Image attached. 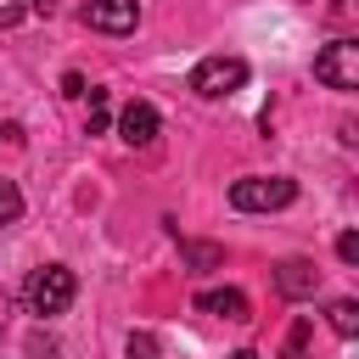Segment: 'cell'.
Here are the masks:
<instances>
[{
  "label": "cell",
  "instance_id": "11",
  "mask_svg": "<svg viewBox=\"0 0 359 359\" xmlns=\"http://www.w3.org/2000/svg\"><path fill=\"white\" fill-rule=\"evenodd\" d=\"M17 219H22V191H17V180H0V230Z\"/></svg>",
  "mask_w": 359,
  "mask_h": 359
},
{
  "label": "cell",
  "instance_id": "4",
  "mask_svg": "<svg viewBox=\"0 0 359 359\" xmlns=\"http://www.w3.org/2000/svg\"><path fill=\"white\" fill-rule=\"evenodd\" d=\"M314 79L325 90H359V45L353 39H331L314 56Z\"/></svg>",
  "mask_w": 359,
  "mask_h": 359
},
{
  "label": "cell",
  "instance_id": "16",
  "mask_svg": "<svg viewBox=\"0 0 359 359\" xmlns=\"http://www.w3.org/2000/svg\"><path fill=\"white\" fill-rule=\"evenodd\" d=\"M22 146V129L17 123H0V151H17Z\"/></svg>",
  "mask_w": 359,
  "mask_h": 359
},
{
  "label": "cell",
  "instance_id": "7",
  "mask_svg": "<svg viewBox=\"0 0 359 359\" xmlns=\"http://www.w3.org/2000/svg\"><path fill=\"white\" fill-rule=\"evenodd\" d=\"M118 135H123V146H151L157 140V107L151 101H129L118 112Z\"/></svg>",
  "mask_w": 359,
  "mask_h": 359
},
{
  "label": "cell",
  "instance_id": "2",
  "mask_svg": "<svg viewBox=\"0 0 359 359\" xmlns=\"http://www.w3.org/2000/svg\"><path fill=\"white\" fill-rule=\"evenodd\" d=\"M230 202L241 213H275V208L297 202V180H286V174H247V180L230 185Z\"/></svg>",
  "mask_w": 359,
  "mask_h": 359
},
{
  "label": "cell",
  "instance_id": "10",
  "mask_svg": "<svg viewBox=\"0 0 359 359\" xmlns=\"http://www.w3.org/2000/svg\"><path fill=\"white\" fill-rule=\"evenodd\" d=\"M325 320H331L337 337H359V303H353V297H337V303L325 309Z\"/></svg>",
  "mask_w": 359,
  "mask_h": 359
},
{
  "label": "cell",
  "instance_id": "1",
  "mask_svg": "<svg viewBox=\"0 0 359 359\" xmlns=\"http://www.w3.org/2000/svg\"><path fill=\"white\" fill-rule=\"evenodd\" d=\"M73 297H79V280H73V269H62V264H39V269L22 280V303H28V314H39V320L67 314Z\"/></svg>",
  "mask_w": 359,
  "mask_h": 359
},
{
  "label": "cell",
  "instance_id": "3",
  "mask_svg": "<svg viewBox=\"0 0 359 359\" xmlns=\"http://www.w3.org/2000/svg\"><path fill=\"white\" fill-rule=\"evenodd\" d=\"M241 84H247V62H241V56H202V62L191 67V90L208 95V101L236 95Z\"/></svg>",
  "mask_w": 359,
  "mask_h": 359
},
{
  "label": "cell",
  "instance_id": "19",
  "mask_svg": "<svg viewBox=\"0 0 359 359\" xmlns=\"http://www.w3.org/2000/svg\"><path fill=\"white\" fill-rule=\"evenodd\" d=\"M224 359H258V353H252V348H236V353H224Z\"/></svg>",
  "mask_w": 359,
  "mask_h": 359
},
{
  "label": "cell",
  "instance_id": "8",
  "mask_svg": "<svg viewBox=\"0 0 359 359\" xmlns=\"http://www.w3.org/2000/svg\"><path fill=\"white\" fill-rule=\"evenodd\" d=\"M196 309H202V314H219V320H252V303H247V292H236V286L196 292Z\"/></svg>",
  "mask_w": 359,
  "mask_h": 359
},
{
  "label": "cell",
  "instance_id": "9",
  "mask_svg": "<svg viewBox=\"0 0 359 359\" xmlns=\"http://www.w3.org/2000/svg\"><path fill=\"white\" fill-rule=\"evenodd\" d=\"M180 258H185L191 269H219V264H224V247H219V241H180Z\"/></svg>",
  "mask_w": 359,
  "mask_h": 359
},
{
  "label": "cell",
  "instance_id": "6",
  "mask_svg": "<svg viewBox=\"0 0 359 359\" xmlns=\"http://www.w3.org/2000/svg\"><path fill=\"white\" fill-rule=\"evenodd\" d=\"M275 292H280V297H292V303H303V297H314V292H320V269H314L309 258H286V264L275 269Z\"/></svg>",
  "mask_w": 359,
  "mask_h": 359
},
{
  "label": "cell",
  "instance_id": "17",
  "mask_svg": "<svg viewBox=\"0 0 359 359\" xmlns=\"http://www.w3.org/2000/svg\"><path fill=\"white\" fill-rule=\"evenodd\" d=\"M62 95H73V101L90 95V90H84V73H67V79H62Z\"/></svg>",
  "mask_w": 359,
  "mask_h": 359
},
{
  "label": "cell",
  "instance_id": "12",
  "mask_svg": "<svg viewBox=\"0 0 359 359\" xmlns=\"http://www.w3.org/2000/svg\"><path fill=\"white\" fill-rule=\"evenodd\" d=\"M107 129V90H90V118H84V135H101Z\"/></svg>",
  "mask_w": 359,
  "mask_h": 359
},
{
  "label": "cell",
  "instance_id": "14",
  "mask_svg": "<svg viewBox=\"0 0 359 359\" xmlns=\"http://www.w3.org/2000/svg\"><path fill=\"white\" fill-rule=\"evenodd\" d=\"M337 258L342 264H359V230H342L337 236Z\"/></svg>",
  "mask_w": 359,
  "mask_h": 359
},
{
  "label": "cell",
  "instance_id": "15",
  "mask_svg": "<svg viewBox=\"0 0 359 359\" xmlns=\"http://www.w3.org/2000/svg\"><path fill=\"white\" fill-rule=\"evenodd\" d=\"M28 17V0H0V28H17Z\"/></svg>",
  "mask_w": 359,
  "mask_h": 359
},
{
  "label": "cell",
  "instance_id": "5",
  "mask_svg": "<svg viewBox=\"0 0 359 359\" xmlns=\"http://www.w3.org/2000/svg\"><path fill=\"white\" fill-rule=\"evenodd\" d=\"M79 17H84L95 34H135V22H140V0H84Z\"/></svg>",
  "mask_w": 359,
  "mask_h": 359
},
{
  "label": "cell",
  "instance_id": "18",
  "mask_svg": "<svg viewBox=\"0 0 359 359\" xmlns=\"http://www.w3.org/2000/svg\"><path fill=\"white\" fill-rule=\"evenodd\" d=\"M28 11H45V17H50V11H56V0H28Z\"/></svg>",
  "mask_w": 359,
  "mask_h": 359
},
{
  "label": "cell",
  "instance_id": "13",
  "mask_svg": "<svg viewBox=\"0 0 359 359\" xmlns=\"http://www.w3.org/2000/svg\"><path fill=\"white\" fill-rule=\"evenodd\" d=\"M123 353H129V359H157V337H151V331H129Z\"/></svg>",
  "mask_w": 359,
  "mask_h": 359
}]
</instances>
